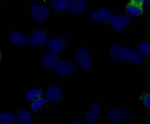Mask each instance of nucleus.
<instances>
[{
	"instance_id": "obj_18",
	"label": "nucleus",
	"mask_w": 150,
	"mask_h": 124,
	"mask_svg": "<svg viewBox=\"0 0 150 124\" xmlns=\"http://www.w3.org/2000/svg\"><path fill=\"white\" fill-rule=\"evenodd\" d=\"M42 94V92L40 88H33V89L30 90L26 94V99L29 102H33L40 99Z\"/></svg>"
},
{
	"instance_id": "obj_9",
	"label": "nucleus",
	"mask_w": 150,
	"mask_h": 124,
	"mask_svg": "<svg viewBox=\"0 0 150 124\" xmlns=\"http://www.w3.org/2000/svg\"><path fill=\"white\" fill-rule=\"evenodd\" d=\"M47 99L52 104H59L63 99V92L60 86L54 85L47 92Z\"/></svg>"
},
{
	"instance_id": "obj_25",
	"label": "nucleus",
	"mask_w": 150,
	"mask_h": 124,
	"mask_svg": "<svg viewBox=\"0 0 150 124\" xmlns=\"http://www.w3.org/2000/svg\"><path fill=\"white\" fill-rule=\"evenodd\" d=\"M28 1H37L38 0H28Z\"/></svg>"
},
{
	"instance_id": "obj_19",
	"label": "nucleus",
	"mask_w": 150,
	"mask_h": 124,
	"mask_svg": "<svg viewBox=\"0 0 150 124\" xmlns=\"http://www.w3.org/2000/svg\"><path fill=\"white\" fill-rule=\"evenodd\" d=\"M16 118L13 113L4 112L0 114V124H13L16 121Z\"/></svg>"
},
{
	"instance_id": "obj_2",
	"label": "nucleus",
	"mask_w": 150,
	"mask_h": 124,
	"mask_svg": "<svg viewBox=\"0 0 150 124\" xmlns=\"http://www.w3.org/2000/svg\"><path fill=\"white\" fill-rule=\"evenodd\" d=\"M107 118L111 123H122L131 121L134 114L127 109L115 107L108 110Z\"/></svg>"
},
{
	"instance_id": "obj_15",
	"label": "nucleus",
	"mask_w": 150,
	"mask_h": 124,
	"mask_svg": "<svg viewBox=\"0 0 150 124\" xmlns=\"http://www.w3.org/2000/svg\"><path fill=\"white\" fill-rule=\"evenodd\" d=\"M72 1L71 0H52V7L57 12H66L70 10Z\"/></svg>"
},
{
	"instance_id": "obj_16",
	"label": "nucleus",
	"mask_w": 150,
	"mask_h": 124,
	"mask_svg": "<svg viewBox=\"0 0 150 124\" xmlns=\"http://www.w3.org/2000/svg\"><path fill=\"white\" fill-rule=\"evenodd\" d=\"M127 13L132 17L141 16L143 13L142 5L140 4L131 1L127 6Z\"/></svg>"
},
{
	"instance_id": "obj_20",
	"label": "nucleus",
	"mask_w": 150,
	"mask_h": 124,
	"mask_svg": "<svg viewBox=\"0 0 150 124\" xmlns=\"http://www.w3.org/2000/svg\"><path fill=\"white\" fill-rule=\"evenodd\" d=\"M138 52L145 57H150V43L147 42H141L138 46Z\"/></svg>"
},
{
	"instance_id": "obj_10",
	"label": "nucleus",
	"mask_w": 150,
	"mask_h": 124,
	"mask_svg": "<svg viewBox=\"0 0 150 124\" xmlns=\"http://www.w3.org/2000/svg\"><path fill=\"white\" fill-rule=\"evenodd\" d=\"M59 62L60 57L59 53H56L53 51H50L45 54L44 58L42 59V65L47 69L53 70L56 68Z\"/></svg>"
},
{
	"instance_id": "obj_1",
	"label": "nucleus",
	"mask_w": 150,
	"mask_h": 124,
	"mask_svg": "<svg viewBox=\"0 0 150 124\" xmlns=\"http://www.w3.org/2000/svg\"><path fill=\"white\" fill-rule=\"evenodd\" d=\"M110 56L116 62H128L137 66H141L145 62L144 57L139 52L117 44L110 46Z\"/></svg>"
},
{
	"instance_id": "obj_26",
	"label": "nucleus",
	"mask_w": 150,
	"mask_h": 124,
	"mask_svg": "<svg viewBox=\"0 0 150 124\" xmlns=\"http://www.w3.org/2000/svg\"><path fill=\"white\" fill-rule=\"evenodd\" d=\"M149 29H150V20H149Z\"/></svg>"
},
{
	"instance_id": "obj_14",
	"label": "nucleus",
	"mask_w": 150,
	"mask_h": 124,
	"mask_svg": "<svg viewBox=\"0 0 150 124\" xmlns=\"http://www.w3.org/2000/svg\"><path fill=\"white\" fill-rule=\"evenodd\" d=\"M71 12L74 15L85 13L88 10V3L86 0H73L71 5Z\"/></svg>"
},
{
	"instance_id": "obj_27",
	"label": "nucleus",
	"mask_w": 150,
	"mask_h": 124,
	"mask_svg": "<svg viewBox=\"0 0 150 124\" xmlns=\"http://www.w3.org/2000/svg\"><path fill=\"white\" fill-rule=\"evenodd\" d=\"M6 1H12V0H6Z\"/></svg>"
},
{
	"instance_id": "obj_11",
	"label": "nucleus",
	"mask_w": 150,
	"mask_h": 124,
	"mask_svg": "<svg viewBox=\"0 0 150 124\" xmlns=\"http://www.w3.org/2000/svg\"><path fill=\"white\" fill-rule=\"evenodd\" d=\"M67 40L65 37H59L51 39L47 42L48 47L56 53H61L63 51L66 47Z\"/></svg>"
},
{
	"instance_id": "obj_12",
	"label": "nucleus",
	"mask_w": 150,
	"mask_h": 124,
	"mask_svg": "<svg viewBox=\"0 0 150 124\" xmlns=\"http://www.w3.org/2000/svg\"><path fill=\"white\" fill-rule=\"evenodd\" d=\"M47 35L42 30H38L31 37V45L33 46H41L47 42Z\"/></svg>"
},
{
	"instance_id": "obj_3",
	"label": "nucleus",
	"mask_w": 150,
	"mask_h": 124,
	"mask_svg": "<svg viewBox=\"0 0 150 124\" xmlns=\"http://www.w3.org/2000/svg\"><path fill=\"white\" fill-rule=\"evenodd\" d=\"M76 63L83 70L88 71L93 68L91 55L86 48L81 47L76 54Z\"/></svg>"
},
{
	"instance_id": "obj_5",
	"label": "nucleus",
	"mask_w": 150,
	"mask_h": 124,
	"mask_svg": "<svg viewBox=\"0 0 150 124\" xmlns=\"http://www.w3.org/2000/svg\"><path fill=\"white\" fill-rule=\"evenodd\" d=\"M50 11L45 6L35 4L31 8V16L38 23H44L50 18Z\"/></svg>"
},
{
	"instance_id": "obj_13",
	"label": "nucleus",
	"mask_w": 150,
	"mask_h": 124,
	"mask_svg": "<svg viewBox=\"0 0 150 124\" xmlns=\"http://www.w3.org/2000/svg\"><path fill=\"white\" fill-rule=\"evenodd\" d=\"M10 40L13 44L18 46H23L29 44V39L26 35L18 31H12L10 34Z\"/></svg>"
},
{
	"instance_id": "obj_24",
	"label": "nucleus",
	"mask_w": 150,
	"mask_h": 124,
	"mask_svg": "<svg viewBox=\"0 0 150 124\" xmlns=\"http://www.w3.org/2000/svg\"><path fill=\"white\" fill-rule=\"evenodd\" d=\"M72 123H74V124H75V123L81 124V123H83V122L79 121V120H78V119H74V120H73V121H72Z\"/></svg>"
},
{
	"instance_id": "obj_23",
	"label": "nucleus",
	"mask_w": 150,
	"mask_h": 124,
	"mask_svg": "<svg viewBox=\"0 0 150 124\" xmlns=\"http://www.w3.org/2000/svg\"><path fill=\"white\" fill-rule=\"evenodd\" d=\"M131 1L138 3V4H140L143 5V3H144V1H145V0H131Z\"/></svg>"
},
{
	"instance_id": "obj_21",
	"label": "nucleus",
	"mask_w": 150,
	"mask_h": 124,
	"mask_svg": "<svg viewBox=\"0 0 150 124\" xmlns=\"http://www.w3.org/2000/svg\"><path fill=\"white\" fill-rule=\"evenodd\" d=\"M47 99L41 97L40 99H38V100L33 101L32 106H31V110L35 112H39L43 107L45 106V105L47 104Z\"/></svg>"
},
{
	"instance_id": "obj_7",
	"label": "nucleus",
	"mask_w": 150,
	"mask_h": 124,
	"mask_svg": "<svg viewBox=\"0 0 150 124\" xmlns=\"http://www.w3.org/2000/svg\"><path fill=\"white\" fill-rule=\"evenodd\" d=\"M101 115H102V107L98 102H96L93 105L91 110L86 112V121L89 124L98 123L101 119Z\"/></svg>"
},
{
	"instance_id": "obj_28",
	"label": "nucleus",
	"mask_w": 150,
	"mask_h": 124,
	"mask_svg": "<svg viewBox=\"0 0 150 124\" xmlns=\"http://www.w3.org/2000/svg\"><path fill=\"white\" fill-rule=\"evenodd\" d=\"M0 59H1V54H0Z\"/></svg>"
},
{
	"instance_id": "obj_17",
	"label": "nucleus",
	"mask_w": 150,
	"mask_h": 124,
	"mask_svg": "<svg viewBox=\"0 0 150 124\" xmlns=\"http://www.w3.org/2000/svg\"><path fill=\"white\" fill-rule=\"evenodd\" d=\"M33 121V115L29 110H22L17 116V122L19 124H29Z\"/></svg>"
},
{
	"instance_id": "obj_6",
	"label": "nucleus",
	"mask_w": 150,
	"mask_h": 124,
	"mask_svg": "<svg viewBox=\"0 0 150 124\" xmlns=\"http://www.w3.org/2000/svg\"><path fill=\"white\" fill-rule=\"evenodd\" d=\"M56 69L60 77L65 78L74 74L76 70V65L71 61H61L58 64Z\"/></svg>"
},
{
	"instance_id": "obj_22",
	"label": "nucleus",
	"mask_w": 150,
	"mask_h": 124,
	"mask_svg": "<svg viewBox=\"0 0 150 124\" xmlns=\"http://www.w3.org/2000/svg\"><path fill=\"white\" fill-rule=\"evenodd\" d=\"M141 99L144 105L150 109V94H145L141 97Z\"/></svg>"
},
{
	"instance_id": "obj_4",
	"label": "nucleus",
	"mask_w": 150,
	"mask_h": 124,
	"mask_svg": "<svg viewBox=\"0 0 150 124\" xmlns=\"http://www.w3.org/2000/svg\"><path fill=\"white\" fill-rule=\"evenodd\" d=\"M110 27L116 32H122L131 24L130 18L125 15H117L112 17L110 21Z\"/></svg>"
},
{
	"instance_id": "obj_8",
	"label": "nucleus",
	"mask_w": 150,
	"mask_h": 124,
	"mask_svg": "<svg viewBox=\"0 0 150 124\" xmlns=\"http://www.w3.org/2000/svg\"><path fill=\"white\" fill-rule=\"evenodd\" d=\"M91 16L95 22L98 23L106 24L109 23L112 17V14L109 9L102 8L92 11Z\"/></svg>"
}]
</instances>
